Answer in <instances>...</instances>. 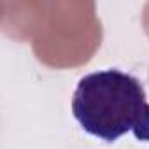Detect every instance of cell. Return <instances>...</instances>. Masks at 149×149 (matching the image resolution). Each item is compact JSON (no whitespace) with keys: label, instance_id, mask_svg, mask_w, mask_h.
Returning a JSON list of instances; mask_svg holds the SVG:
<instances>
[{"label":"cell","instance_id":"6da1fadb","mask_svg":"<svg viewBox=\"0 0 149 149\" xmlns=\"http://www.w3.org/2000/svg\"><path fill=\"white\" fill-rule=\"evenodd\" d=\"M72 114L81 128L116 142L126 133L149 142V102L142 83L119 68H105L79 79L72 97Z\"/></svg>","mask_w":149,"mask_h":149}]
</instances>
